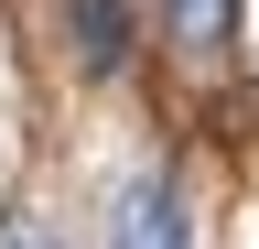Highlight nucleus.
<instances>
[{
	"label": "nucleus",
	"mask_w": 259,
	"mask_h": 249,
	"mask_svg": "<svg viewBox=\"0 0 259 249\" xmlns=\"http://www.w3.org/2000/svg\"><path fill=\"white\" fill-rule=\"evenodd\" d=\"M162 11H173V44L184 54H216L227 33H238V0H162Z\"/></svg>",
	"instance_id": "obj_2"
},
{
	"label": "nucleus",
	"mask_w": 259,
	"mask_h": 249,
	"mask_svg": "<svg viewBox=\"0 0 259 249\" xmlns=\"http://www.w3.org/2000/svg\"><path fill=\"white\" fill-rule=\"evenodd\" d=\"M0 249H54V228L44 217H0Z\"/></svg>",
	"instance_id": "obj_4"
},
{
	"label": "nucleus",
	"mask_w": 259,
	"mask_h": 249,
	"mask_svg": "<svg viewBox=\"0 0 259 249\" xmlns=\"http://www.w3.org/2000/svg\"><path fill=\"white\" fill-rule=\"evenodd\" d=\"M108 249H194L173 173H130V184H119V206H108Z\"/></svg>",
	"instance_id": "obj_1"
},
{
	"label": "nucleus",
	"mask_w": 259,
	"mask_h": 249,
	"mask_svg": "<svg viewBox=\"0 0 259 249\" xmlns=\"http://www.w3.org/2000/svg\"><path fill=\"white\" fill-rule=\"evenodd\" d=\"M76 54H87V65H119V54H130V11H119V0H76Z\"/></svg>",
	"instance_id": "obj_3"
}]
</instances>
